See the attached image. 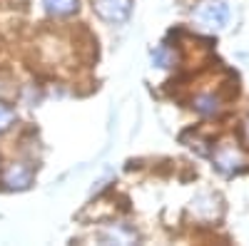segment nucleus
I'll list each match as a JSON object with an SVG mask.
<instances>
[{
    "label": "nucleus",
    "mask_w": 249,
    "mask_h": 246,
    "mask_svg": "<svg viewBox=\"0 0 249 246\" xmlns=\"http://www.w3.org/2000/svg\"><path fill=\"white\" fill-rule=\"evenodd\" d=\"M197 23L204 25V28H212V30H219L227 25L230 20V5L224 0H212V3H204L199 10H197Z\"/></svg>",
    "instance_id": "obj_1"
},
{
    "label": "nucleus",
    "mask_w": 249,
    "mask_h": 246,
    "mask_svg": "<svg viewBox=\"0 0 249 246\" xmlns=\"http://www.w3.org/2000/svg\"><path fill=\"white\" fill-rule=\"evenodd\" d=\"M92 5L100 13V17L107 20V23H124L132 8L130 0H92Z\"/></svg>",
    "instance_id": "obj_2"
},
{
    "label": "nucleus",
    "mask_w": 249,
    "mask_h": 246,
    "mask_svg": "<svg viewBox=\"0 0 249 246\" xmlns=\"http://www.w3.org/2000/svg\"><path fill=\"white\" fill-rule=\"evenodd\" d=\"M3 184L8 189H28L33 184V172L28 164H10L3 172Z\"/></svg>",
    "instance_id": "obj_3"
},
{
    "label": "nucleus",
    "mask_w": 249,
    "mask_h": 246,
    "mask_svg": "<svg viewBox=\"0 0 249 246\" xmlns=\"http://www.w3.org/2000/svg\"><path fill=\"white\" fill-rule=\"evenodd\" d=\"M214 164H217V169L224 172V174H232L234 169H239L242 164H244V157L239 149H234L232 145H224L214 152Z\"/></svg>",
    "instance_id": "obj_4"
},
{
    "label": "nucleus",
    "mask_w": 249,
    "mask_h": 246,
    "mask_svg": "<svg viewBox=\"0 0 249 246\" xmlns=\"http://www.w3.org/2000/svg\"><path fill=\"white\" fill-rule=\"evenodd\" d=\"M43 5L50 15H70L77 8V0H43Z\"/></svg>",
    "instance_id": "obj_5"
},
{
    "label": "nucleus",
    "mask_w": 249,
    "mask_h": 246,
    "mask_svg": "<svg viewBox=\"0 0 249 246\" xmlns=\"http://www.w3.org/2000/svg\"><path fill=\"white\" fill-rule=\"evenodd\" d=\"M195 110L202 112V115H217V112H219V102H217V97H212V95H199V97L195 99Z\"/></svg>",
    "instance_id": "obj_6"
},
{
    "label": "nucleus",
    "mask_w": 249,
    "mask_h": 246,
    "mask_svg": "<svg viewBox=\"0 0 249 246\" xmlns=\"http://www.w3.org/2000/svg\"><path fill=\"white\" fill-rule=\"evenodd\" d=\"M175 63V52L167 48V45H160L155 52H152V65L155 67H170Z\"/></svg>",
    "instance_id": "obj_7"
},
{
    "label": "nucleus",
    "mask_w": 249,
    "mask_h": 246,
    "mask_svg": "<svg viewBox=\"0 0 249 246\" xmlns=\"http://www.w3.org/2000/svg\"><path fill=\"white\" fill-rule=\"evenodd\" d=\"M13 119V115H10V110H5V107H0V130H3L8 122Z\"/></svg>",
    "instance_id": "obj_8"
}]
</instances>
